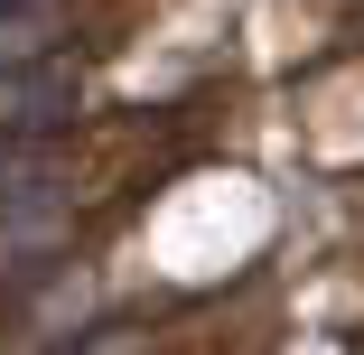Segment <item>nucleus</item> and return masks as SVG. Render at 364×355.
I'll return each mask as SVG.
<instances>
[{
	"label": "nucleus",
	"instance_id": "3",
	"mask_svg": "<svg viewBox=\"0 0 364 355\" xmlns=\"http://www.w3.org/2000/svg\"><path fill=\"white\" fill-rule=\"evenodd\" d=\"M65 187V159H56V140H0V216L28 196H56Z\"/></svg>",
	"mask_w": 364,
	"mask_h": 355
},
{
	"label": "nucleus",
	"instance_id": "4",
	"mask_svg": "<svg viewBox=\"0 0 364 355\" xmlns=\"http://www.w3.org/2000/svg\"><path fill=\"white\" fill-rule=\"evenodd\" d=\"M56 38H75L65 28V0H10V10H0V65L56 56Z\"/></svg>",
	"mask_w": 364,
	"mask_h": 355
},
{
	"label": "nucleus",
	"instance_id": "5",
	"mask_svg": "<svg viewBox=\"0 0 364 355\" xmlns=\"http://www.w3.org/2000/svg\"><path fill=\"white\" fill-rule=\"evenodd\" d=\"M159 337L150 327H103V337H85V346H65V355H150Z\"/></svg>",
	"mask_w": 364,
	"mask_h": 355
},
{
	"label": "nucleus",
	"instance_id": "2",
	"mask_svg": "<svg viewBox=\"0 0 364 355\" xmlns=\"http://www.w3.org/2000/svg\"><path fill=\"white\" fill-rule=\"evenodd\" d=\"M85 318H94V280H85L75 262H65V271H47V290L28 300V337H38V346H65Z\"/></svg>",
	"mask_w": 364,
	"mask_h": 355
},
{
	"label": "nucleus",
	"instance_id": "6",
	"mask_svg": "<svg viewBox=\"0 0 364 355\" xmlns=\"http://www.w3.org/2000/svg\"><path fill=\"white\" fill-rule=\"evenodd\" d=\"M0 10H10V0H0Z\"/></svg>",
	"mask_w": 364,
	"mask_h": 355
},
{
	"label": "nucleus",
	"instance_id": "1",
	"mask_svg": "<svg viewBox=\"0 0 364 355\" xmlns=\"http://www.w3.org/2000/svg\"><path fill=\"white\" fill-rule=\"evenodd\" d=\"M85 85H75V56H28V65H0V140H56L75 122Z\"/></svg>",
	"mask_w": 364,
	"mask_h": 355
}]
</instances>
